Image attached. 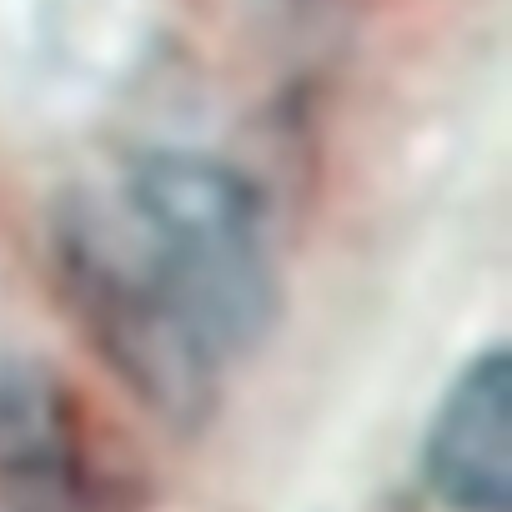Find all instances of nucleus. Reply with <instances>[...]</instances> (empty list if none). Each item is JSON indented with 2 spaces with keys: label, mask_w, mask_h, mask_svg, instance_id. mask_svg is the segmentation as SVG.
<instances>
[{
  "label": "nucleus",
  "mask_w": 512,
  "mask_h": 512,
  "mask_svg": "<svg viewBox=\"0 0 512 512\" xmlns=\"http://www.w3.org/2000/svg\"><path fill=\"white\" fill-rule=\"evenodd\" d=\"M0 512H101L81 397L46 362L0 367Z\"/></svg>",
  "instance_id": "nucleus-3"
},
{
  "label": "nucleus",
  "mask_w": 512,
  "mask_h": 512,
  "mask_svg": "<svg viewBox=\"0 0 512 512\" xmlns=\"http://www.w3.org/2000/svg\"><path fill=\"white\" fill-rule=\"evenodd\" d=\"M427 487L452 512H512V357H472L442 392L422 447Z\"/></svg>",
  "instance_id": "nucleus-4"
},
{
  "label": "nucleus",
  "mask_w": 512,
  "mask_h": 512,
  "mask_svg": "<svg viewBox=\"0 0 512 512\" xmlns=\"http://www.w3.org/2000/svg\"><path fill=\"white\" fill-rule=\"evenodd\" d=\"M146 282L231 367L277 322V262L256 191L206 156H151L101 191Z\"/></svg>",
  "instance_id": "nucleus-1"
},
{
  "label": "nucleus",
  "mask_w": 512,
  "mask_h": 512,
  "mask_svg": "<svg viewBox=\"0 0 512 512\" xmlns=\"http://www.w3.org/2000/svg\"><path fill=\"white\" fill-rule=\"evenodd\" d=\"M51 267L66 312L121 387L166 427L196 432L221 402V362L141 277L101 191L56 206Z\"/></svg>",
  "instance_id": "nucleus-2"
}]
</instances>
